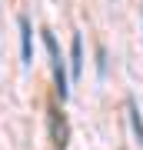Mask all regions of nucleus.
I'll return each instance as SVG.
<instances>
[{
	"label": "nucleus",
	"instance_id": "39448f33",
	"mask_svg": "<svg viewBox=\"0 0 143 150\" xmlns=\"http://www.w3.org/2000/svg\"><path fill=\"white\" fill-rule=\"evenodd\" d=\"M130 120H133V130H137V137H140V144H143V120H140V110H137L133 100H130Z\"/></svg>",
	"mask_w": 143,
	"mask_h": 150
},
{
	"label": "nucleus",
	"instance_id": "20e7f679",
	"mask_svg": "<svg viewBox=\"0 0 143 150\" xmlns=\"http://www.w3.org/2000/svg\"><path fill=\"white\" fill-rule=\"evenodd\" d=\"M53 144H57V150L67 147V123L60 117V110H53Z\"/></svg>",
	"mask_w": 143,
	"mask_h": 150
},
{
	"label": "nucleus",
	"instance_id": "f257e3e1",
	"mask_svg": "<svg viewBox=\"0 0 143 150\" xmlns=\"http://www.w3.org/2000/svg\"><path fill=\"white\" fill-rule=\"evenodd\" d=\"M43 43H47V54H50V67H53V80H57V93L60 100L70 97V80H67V70H63V57H60V47L53 40L50 30H43Z\"/></svg>",
	"mask_w": 143,
	"mask_h": 150
},
{
	"label": "nucleus",
	"instance_id": "f03ea898",
	"mask_svg": "<svg viewBox=\"0 0 143 150\" xmlns=\"http://www.w3.org/2000/svg\"><path fill=\"white\" fill-rule=\"evenodd\" d=\"M80 67H83V37L73 33V43H70V70H73V77H80Z\"/></svg>",
	"mask_w": 143,
	"mask_h": 150
},
{
	"label": "nucleus",
	"instance_id": "7ed1b4c3",
	"mask_svg": "<svg viewBox=\"0 0 143 150\" xmlns=\"http://www.w3.org/2000/svg\"><path fill=\"white\" fill-rule=\"evenodd\" d=\"M20 54H23V64H30L33 54H30V20L20 17Z\"/></svg>",
	"mask_w": 143,
	"mask_h": 150
}]
</instances>
